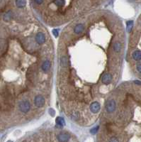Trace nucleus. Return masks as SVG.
Here are the masks:
<instances>
[{"label": "nucleus", "mask_w": 141, "mask_h": 142, "mask_svg": "<svg viewBox=\"0 0 141 142\" xmlns=\"http://www.w3.org/2000/svg\"><path fill=\"white\" fill-rule=\"evenodd\" d=\"M57 139L60 142H67L70 139V135L68 133H60L57 136Z\"/></svg>", "instance_id": "4"}, {"label": "nucleus", "mask_w": 141, "mask_h": 142, "mask_svg": "<svg viewBox=\"0 0 141 142\" xmlns=\"http://www.w3.org/2000/svg\"><path fill=\"white\" fill-rule=\"evenodd\" d=\"M99 127H94V128L92 129H91V131H90L91 134H97V132L99 131Z\"/></svg>", "instance_id": "19"}, {"label": "nucleus", "mask_w": 141, "mask_h": 142, "mask_svg": "<svg viewBox=\"0 0 141 142\" xmlns=\"http://www.w3.org/2000/svg\"><path fill=\"white\" fill-rule=\"evenodd\" d=\"M133 26V21H129L127 22V31L128 32H131Z\"/></svg>", "instance_id": "16"}, {"label": "nucleus", "mask_w": 141, "mask_h": 142, "mask_svg": "<svg viewBox=\"0 0 141 142\" xmlns=\"http://www.w3.org/2000/svg\"><path fill=\"white\" fill-rule=\"evenodd\" d=\"M111 80H112V75L110 73H106L101 78V81L105 85H108L111 83Z\"/></svg>", "instance_id": "7"}, {"label": "nucleus", "mask_w": 141, "mask_h": 142, "mask_svg": "<svg viewBox=\"0 0 141 142\" xmlns=\"http://www.w3.org/2000/svg\"><path fill=\"white\" fill-rule=\"evenodd\" d=\"M34 1H35V2L36 4H42L43 1V0H34Z\"/></svg>", "instance_id": "23"}, {"label": "nucleus", "mask_w": 141, "mask_h": 142, "mask_svg": "<svg viewBox=\"0 0 141 142\" xmlns=\"http://www.w3.org/2000/svg\"><path fill=\"white\" fill-rule=\"evenodd\" d=\"M84 29V26L82 23H79V24H77L75 28H74V32L76 33V34H79L81 33Z\"/></svg>", "instance_id": "8"}, {"label": "nucleus", "mask_w": 141, "mask_h": 142, "mask_svg": "<svg viewBox=\"0 0 141 142\" xmlns=\"http://www.w3.org/2000/svg\"><path fill=\"white\" fill-rule=\"evenodd\" d=\"M34 104L38 107H43L45 105V98L43 97V96L40 95L35 96L34 99Z\"/></svg>", "instance_id": "3"}, {"label": "nucleus", "mask_w": 141, "mask_h": 142, "mask_svg": "<svg viewBox=\"0 0 141 142\" xmlns=\"http://www.w3.org/2000/svg\"><path fill=\"white\" fill-rule=\"evenodd\" d=\"M109 142H119V140L116 137H112L109 139Z\"/></svg>", "instance_id": "20"}, {"label": "nucleus", "mask_w": 141, "mask_h": 142, "mask_svg": "<svg viewBox=\"0 0 141 142\" xmlns=\"http://www.w3.org/2000/svg\"><path fill=\"white\" fill-rule=\"evenodd\" d=\"M79 117V114L78 112H73L71 115V118L73 120H77Z\"/></svg>", "instance_id": "17"}, {"label": "nucleus", "mask_w": 141, "mask_h": 142, "mask_svg": "<svg viewBox=\"0 0 141 142\" xmlns=\"http://www.w3.org/2000/svg\"><path fill=\"white\" fill-rule=\"evenodd\" d=\"M135 83H136V84H137V85H141V82L138 81V80H136V81H135Z\"/></svg>", "instance_id": "24"}, {"label": "nucleus", "mask_w": 141, "mask_h": 142, "mask_svg": "<svg viewBox=\"0 0 141 142\" xmlns=\"http://www.w3.org/2000/svg\"><path fill=\"white\" fill-rule=\"evenodd\" d=\"M55 4L57 6H62L65 4V1L64 0H55Z\"/></svg>", "instance_id": "18"}, {"label": "nucleus", "mask_w": 141, "mask_h": 142, "mask_svg": "<svg viewBox=\"0 0 141 142\" xmlns=\"http://www.w3.org/2000/svg\"><path fill=\"white\" fill-rule=\"evenodd\" d=\"M12 142L11 141H8V142Z\"/></svg>", "instance_id": "25"}, {"label": "nucleus", "mask_w": 141, "mask_h": 142, "mask_svg": "<svg viewBox=\"0 0 141 142\" xmlns=\"http://www.w3.org/2000/svg\"><path fill=\"white\" fill-rule=\"evenodd\" d=\"M121 48H122V46H121V43L119 41L115 42L114 46H113V49L116 53H119L121 50Z\"/></svg>", "instance_id": "10"}, {"label": "nucleus", "mask_w": 141, "mask_h": 142, "mask_svg": "<svg viewBox=\"0 0 141 142\" xmlns=\"http://www.w3.org/2000/svg\"><path fill=\"white\" fill-rule=\"evenodd\" d=\"M106 110L108 113H112L116 110V103L114 100L111 99L106 102Z\"/></svg>", "instance_id": "1"}, {"label": "nucleus", "mask_w": 141, "mask_h": 142, "mask_svg": "<svg viewBox=\"0 0 141 142\" xmlns=\"http://www.w3.org/2000/svg\"><path fill=\"white\" fill-rule=\"evenodd\" d=\"M16 5L18 8H23L26 5V0H16Z\"/></svg>", "instance_id": "12"}, {"label": "nucleus", "mask_w": 141, "mask_h": 142, "mask_svg": "<svg viewBox=\"0 0 141 142\" xmlns=\"http://www.w3.org/2000/svg\"><path fill=\"white\" fill-rule=\"evenodd\" d=\"M18 108L23 113H27L31 110V104L27 100L21 101L18 105Z\"/></svg>", "instance_id": "2"}, {"label": "nucleus", "mask_w": 141, "mask_h": 142, "mask_svg": "<svg viewBox=\"0 0 141 142\" xmlns=\"http://www.w3.org/2000/svg\"><path fill=\"white\" fill-rule=\"evenodd\" d=\"M136 68H137V70H138L139 73H141V63H139V64L137 65Z\"/></svg>", "instance_id": "22"}, {"label": "nucleus", "mask_w": 141, "mask_h": 142, "mask_svg": "<svg viewBox=\"0 0 141 142\" xmlns=\"http://www.w3.org/2000/svg\"><path fill=\"white\" fill-rule=\"evenodd\" d=\"M90 110L92 113L97 114L100 110V105L97 102H94L90 105Z\"/></svg>", "instance_id": "6"}, {"label": "nucleus", "mask_w": 141, "mask_h": 142, "mask_svg": "<svg viewBox=\"0 0 141 142\" xmlns=\"http://www.w3.org/2000/svg\"><path fill=\"white\" fill-rule=\"evenodd\" d=\"M56 124L58 127H62L63 126H65V120L62 117H58L57 119H56Z\"/></svg>", "instance_id": "13"}, {"label": "nucleus", "mask_w": 141, "mask_h": 142, "mask_svg": "<svg viewBox=\"0 0 141 142\" xmlns=\"http://www.w3.org/2000/svg\"><path fill=\"white\" fill-rule=\"evenodd\" d=\"M12 18V13L11 11L6 12L4 15V20L5 21H9L11 20V18Z\"/></svg>", "instance_id": "14"}, {"label": "nucleus", "mask_w": 141, "mask_h": 142, "mask_svg": "<svg viewBox=\"0 0 141 142\" xmlns=\"http://www.w3.org/2000/svg\"><path fill=\"white\" fill-rule=\"evenodd\" d=\"M130 1H136V0H130Z\"/></svg>", "instance_id": "26"}, {"label": "nucleus", "mask_w": 141, "mask_h": 142, "mask_svg": "<svg viewBox=\"0 0 141 142\" xmlns=\"http://www.w3.org/2000/svg\"><path fill=\"white\" fill-rule=\"evenodd\" d=\"M60 64L62 67H66L68 65V60L66 56H63L61 58V60H60Z\"/></svg>", "instance_id": "15"}, {"label": "nucleus", "mask_w": 141, "mask_h": 142, "mask_svg": "<svg viewBox=\"0 0 141 142\" xmlns=\"http://www.w3.org/2000/svg\"><path fill=\"white\" fill-rule=\"evenodd\" d=\"M50 65H51V64H50V62L49 60H45L43 62V65H42V70H43V71H44V72L48 71L49 69H50Z\"/></svg>", "instance_id": "9"}, {"label": "nucleus", "mask_w": 141, "mask_h": 142, "mask_svg": "<svg viewBox=\"0 0 141 142\" xmlns=\"http://www.w3.org/2000/svg\"><path fill=\"white\" fill-rule=\"evenodd\" d=\"M53 33L54 36H55V37H57V36H58V34H59L58 30H57V29H54V30L53 31Z\"/></svg>", "instance_id": "21"}, {"label": "nucleus", "mask_w": 141, "mask_h": 142, "mask_svg": "<svg viewBox=\"0 0 141 142\" xmlns=\"http://www.w3.org/2000/svg\"><path fill=\"white\" fill-rule=\"evenodd\" d=\"M35 41L38 44H43L45 41V36L43 33L38 32L35 36Z\"/></svg>", "instance_id": "5"}, {"label": "nucleus", "mask_w": 141, "mask_h": 142, "mask_svg": "<svg viewBox=\"0 0 141 142\" xmlns=\"http://www.w3.org/2000/svg\"><path fill=\"white\" fill-rule=\"evenodd\" d=\"M133 58L135 60H141V50H136L133 53Z\"/></svg>", "instance_id": "11"}]
</instances>
